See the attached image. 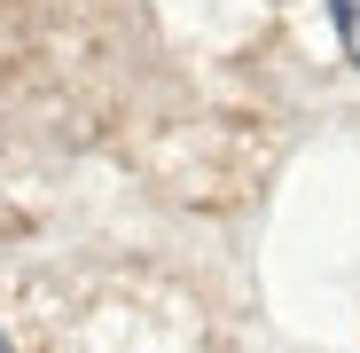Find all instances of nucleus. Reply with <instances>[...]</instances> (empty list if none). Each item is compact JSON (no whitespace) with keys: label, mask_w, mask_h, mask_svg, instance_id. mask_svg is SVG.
Wrapping results in <instances>:
<instances>
[{"label":"nucleus","mask_w":360,"mask_h":353,"mask_svg":"<svg viewBox=\"0 0 360 353\" xmlns=\"http://www.w3.org/2000/svg\"><path fill=\"white\" fill-rule=\"evenodd\" d=\"M0 353H8V337H0Z\"/></svg>","instance_id":"2"},{"label":"nucleus","mask_w":360,"mask_h":353,"mask_svg":"<svg viewBox=\"0 0 360 353\" xmlns=\"http://www.w3.org/2000/svg\"><path fill=\"white\" fill-rule=\"evenodd\" d=\"M329 16H337V39H345V55L360 63V0H329Z\"/></svg>","instance_id":"1"}]
</instances>
